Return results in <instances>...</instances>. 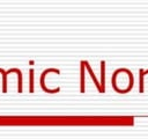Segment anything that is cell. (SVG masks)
<instances>
[{
    "label": "cell",
    "instance_id": "1",
    "mask_svg": "<svg viewBox=\"0 0 148 139\" xmlns=\"http://www.w3.org/2000/svg\"><path fill=\"white\" fill-rule=\"evenodd\" d=\"M112 86L119 93H127L133 86V75L128 70L120 68L112 76Z\"/></svg>",
    "mask_w": 148,
    "mask_h": 139
}]
</instances>
